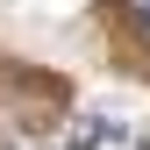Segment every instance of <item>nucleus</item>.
I'll list each match as a JSON object with an SVG mask.
<instances>
[{"label":"nucleus","mask_w":150,"mask_h":150,"mask_svg":"<svg viewBox=\"0 0 150 150\" xmlns=\"http://www.w3.org/2000/svg\"><path fill=\"white\" fill-rule=\"evenodd\" d=\"M129 14H136V29H150V0H129Z\"/></svg>","instance_id":"f257e3e1"}]
</instances>
